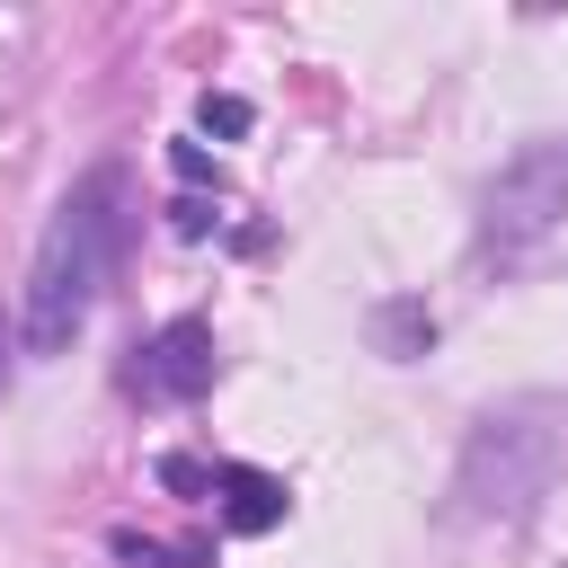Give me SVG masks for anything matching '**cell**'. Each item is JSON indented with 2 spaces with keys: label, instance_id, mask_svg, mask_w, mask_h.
Here are the masks:
<instances>
[{
  "label": "cell",
  "instance_id": "6da1fadb",
  "mask_svg": "<svg viewBox=\"0 0 568 568\" xmlns=\"http://www.w3.org/2000/svg\"><path fill=\"white\" fill-rule=\"evenodd\" d=\"M124 231H133V178L115 160H98L89 178H71V195L53 204V222L36 240L27 302H18V346L27 355H62L80 337V320L98 311V293L124 257Z\"/></svg>",
  "mask_w": 568,
  "mask_h": 568
},
{
  "label": "cell",
  "instance_id": "7a4b0ae2",
  "mask_svg": "<svg viewBox=\"0 0 568 568\" xmlns=\"http://www.w3.org/2000/svg\"><path fill=\"white\" fill-rule=\"evenodd\" d=\"M559 453H568V426H559L550 399H506V408H488V417L462 435L453 515H462V524H515V515L550 488Z\"/></svg>",
  "mask_w": 568,
  "mask_h": 568
},
{
  "label": "cell",
  "instance_id": "3957f363",
  "mask_svg": "<svg viewBox=\"0 0 568 568\" xmlns=\"http://www.w3.org/2000/svg\"><path fill=\"white\" fill-rule=\"evenodd\" d=\"M559 213H568V142H524L479 195V240H470L479 266H515L559 231Z\"/></svg>",
  "mask_w": 568,
  "mask_h": 568
},
{
  "label": "cell",
  "instance_id": "277c9868",
  "mask_svg": "<svg viewBox=\"0 0 568 568\" xmlns=\"http://www.w3.org/2000/svg\"><path fill=\"white\" fill-rule=\"evenodd\" d=\"M213 328L204 320H169L133 364H124V390L133 399H151V408H186V399H204L213 390Z\"/></svg>",
  "mask_w": 568,
  "mask_h": 568
},
{
  "label": "cell",
  "instance_id": "5b68a950",
  "mask_svg": "<svg viewBox=\"0 0 568 568\" xmlns=\"http://www.w3.org/2000/svg\"><path fill=\"white\" fill-rule=\"evenodd\" d=\"M213 506L231 532H275L284 524V479L275 470H248V462H222L213 470Z\"/></svg>",
  "mask_w": 568,
  "mask_h": 568
},
{
  "label": "cell",
  "instance_id": "8992f818",
  "mask_svg": "<svg viewBox=\"0 0 568 568\" xmlns=\"http://www.w3.org/2000/svg\"><path fill=\"white\" fill-rule=\"evenodd\" d=\"M382 346L408 364V355H426L435 346V311L426 302H382Z\"/></svg>",
  "mask_w": 568,
  "mask_h": 568
},
{
  "label": "cell",
  "instance_id": "52a82bcc",
  "mask_svg": "<svg viewBox=\"0 0 568 568\" xmlns=\"http://www.w3.org/2000/svg\"><path fill=\"white\" fill-rule=\"evenodd\" d=\"M195 124H204V133H222V142H240V133H248V98H231V89H222V98H204V106H195Z\"/></svg>",
  "mask_w": 568,
  "mask_h": 568
},
{
  "label": "cell",
  "instance_id": "ba28073f",
  "mask_svg": "<svg viewBox=\"0 0 568 568\" xmlns=\"http://www.w3.org/2000/svg\"><path fill=\"white\" fill-rule=\"evenodd\" d=\"M0 346H9V337H0Z\"/></svg>",
  "mask_w": 568,
  "mask_h": 568
}]
</instances>
